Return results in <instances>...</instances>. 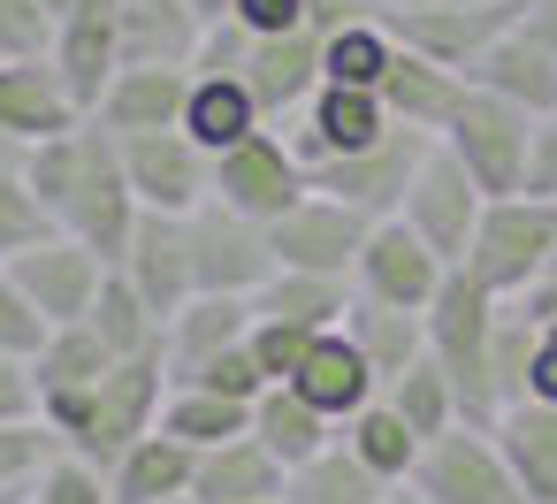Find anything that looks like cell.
<instances>
[{
  "mask_svg": "<svg viewBox=\"0 0 557 504\" xmlns=\"http://www.w3.org/2000/svg\"><path fill=\"white\" fill-rule=\"evenodd\" d=\"M24 184L39 192V207L54 214L62 237L92 245L108 268H123L131 230H138L146 207H138L131 176H123V146H115V131H100V123L85 115V123L39 138V146L24 153Z\"/></svg>",
  "mask_w": 557,
  "mask_h": 504,
  "instance_id": "1",
  "label": "cell"
},
{
  "mask_svg": "<svg viewBox=\"0 0 557 504\" xmlns=\"http://www.w3.org/2000/svg\"><path fill=\"white\" fill-rule=\"evenodd\" d=\"M169 352H138V359H115L92 390H47L39 397V420L62 435V451L70 458H85V466H115L138 435H153L161 428V405H169Z\"/></svg>",
  "mask_w": 557,
  "mask_h": 504,
  "instance_id": "2",
  "label": "cell"
},
{
  "mask_svg": "<svg viewBox=\"0 0 557 504\" xmlns=\"http://www.w3.org/2000/svg\"><path fill=\"white\" fill-rule=\"evenodd\" d=\"M496 314H504V298L481 291L466 268H450L443 291H435V306H428V359L443 367V382H450L466 428H496V420H504V390H496Z\"/></svg>",
  "mask_w": 557,
  "mask_h": 504,
  "instance_id": "3",
  "label": "cell"
},
{
  "mask_svg": "<svg viewBox=\"0 0 557 504\" xmlns=\"http://www.w3.org/2000/svg\"><path fill=\"white\" fill-rule=\"evenodd\" d=\"M534 123L542 115H527V108H511V100H496V93H481V85H466V100H458V115L443 123V153L488 192V199H511L519 184H527V153H534Z\"/></svg>",
  "mask_w": 557,
  "mask_h": 504,
  "instance_id": "4",
  "label": "cell"
},
{
  "mask_svg": "<svg viewBox=\"0 0 557 504\" xmlns=\"http://www.w3.org/2000/svg\"><path fill=\"white\" fill-rule=\"evenodd\" d=\"M549 260H557V207L511 192V199H488V207H481V230H473V245H466L458 268H466L481 291H496V298H527V283H534Z\"/></svg>",
  "mask_w": 557,
  "mask_h": 504,
  "instance_id": "5",
  "label": "cell"
},
{
  "mask_svg": "<svg viewBox=\"0 0 557 504\" xmlns=\"http://www.w3.org/2000/svg\"><path fill=\"white\" fill-rule=\"evenodd\" d=\"M184 245H191V298H260L275 275V245L268 222H245L222 199H199L184 214Z\"/></svg>",
  "mask_w": 557,
  "mask_h": 504,
  "instance_id": "6",
  "label": "cell"
},
{
  "mask_svg": "<svg viewBox=\"0 0 557 504\" xmlns=\"http://www.w3.org/2000/svg\"><path fill=\"white\" fill-rule=\"evenodd\" d=\"M306 192H313L306 161H298V153H290V138L268 123V131L237 138L230 153H214V192H207V199L237 207L245 222H283Z\"/></svg>",
  "mask_w": 557,
  "mask_h": 504,
  "instance_id": "7",
  "label": "cell"
},
{
  "mask_svg": "<svg viewBox=\"0 0 557 504\" xmlns=\"http://www.w3.org/2000/svg\"><path fill=\"white\" fill-rule=\"evenodd\" d=\"M428 153H435V138H428V131H389L382 146L344 153V161H321V169H306V176H313V192H329V199L359 207L367 222H389V214L405 207V192H412V176H420V161H428Z\"/></svg>",
  "mask_w": 557,
  "mask_h": 504,
  "instance_id": "8",
  "label": "cell"
},
{
  "mask_svg": "<svg viewBox=\"0 0 557 504\" xmlns=\"http://www.w3.org/2000/svg\"><path fill=\"white\" fill-rule=\"evenodd\" d=\"M412 489H420L428 504H527L519 481H511V466H504V451H496V435H488V428H466V420L443 428V435L420 451Z\"/></svg>",
  "mask_w": 557,
  "mask_h": 504,
  "instance_id": "9",
  "label": "cell"
},
{
  "mask_svg": "<svg viewBox=\"0 0 557 504\" xmlns=\"http://www.w3.org/2000/svg\"><path fill=\"white\" fill-rule=\"evenodd\" d=\"M481 207H488V192L435 146L428 161H420V176H412V192H405V207H397V222H412L420 230V245L443 260V268H458L466 260V245H473V230H481Z\"/></svg>",
  "mask_w": 557,
  "mask_h": 504,
  "instance_id": "10",
  "label": "cell"
},
{
  "mask_svg": "<svg viewBox=\"0 0 557 504\" xmlns=\"http://www.w3.org/2000/svg\"><path fill=\"white\" fill-rule=\"evenodd\" d=\"M367 214L329 199V192H306L283 222H268V245H275V268H298V275H344L359 268V245H367Z\"/></svg>",
  "mask_w": 557,
  "mask_h": 504,
  "instance_id": "11",
  "label": "cell"
},
{
  "mask_svg": "<svg viewBox=\"0 0 557 504\" xmlns=\"http://www.w3.org/2000/svg\"><path fill=\"white\" fill-rule=\"evenodd\" d=\"M9 283L24 291V306H32L47 329H70V321L92 314V298H100V283H108V260H100L92 245H77V237L54 230L47 245H32V253L9 260Z\"/></svg>",
  "mask_w": 557,
  "mask_h": 504,
  "instance_id": "12",
  "label": "cell"
},
{
  "mask_svg": "<svg viewBox=\"0 0 557 504\" xmlns=\"http://www.w3.org/2000/svg\"><path fill=\"white\" fill-rule=\"evenodd\" d=\"M519 16H527V0H458V9H412V16H382V24H389L397 47H412V54L466 77Z\"/></svg>",
  "mask_w": 557,
  "mask_h": 504,
  "instance_id": "13",
  "label": "cell"
},
{
  "mask_svg": "<svg viewBox=\"0 0 557 504\" xmlns=\"http://www.w3.org/2000/svg\"><path fill=\"white\" fill-rule=\"evenodd\" d=\"M443 260L420 245V230L412 222H374L367 230V245H359V268H351V291L359 298H374V306H405V314H428L435 306V291H443Z\"/></svg>",
  "mask_w": 557,
  "mask_h": 504,
  "instance_id": "14",
  "label": "cell"
},
{
  "mask_svg": "<svg viewBox=\"0 0 557 504\" xmlns=\"http://www.w3.org/2000/svg\"><path fill=\"white\" fill-rule=\"evenodd\" d=\"M47 62L70 93L77 115L100 108V93L115 85L123 70V24H115V0H77L70 16H54V39H47Z\"/></svg>",
  "mask_w": 557,
  "mask_h": 504,
  "instance_id": "15",
  "label": "cell"
},
{
  "mask_svg": "<svg viewBox=\"0 0 557 504\" xmlns=\"http://www.w3.org/2000/svg\"><path fill=\"white\" fill-rule=\"evenodd\" d=\"M283 138H290V153L306 161V169H321V161H344V153H367V146H382L397 123L382 115V100L374 93H359V85H321L290 123H275Z\"/></svg>",
  "mask_w": 557,
  "mask_h": 504,
  "instance_id": "16",
  "label": "cell"
},
{
  "mask_svg": "<svg viewBox=\"0 0 557 504\" xmlns=\"http://www.w3.org/2000/svg\"><path fill=\"white\" fill-rule=\"evenodd\" d=\"M115 146H123V176L146 214H191L214 192V153H199L184 131H138Z\"/></svg>",
  "mask_w": 557,
  "mask_h": 504,
  "instance_id": "17",
  "label": "cell"
},
{
  "mask_svg": "<svg viewBox=\"0 0 557 504\" xmlns=\"http://www.w3.org/2000/svg\"><path fill=\"white\" fill-rule=\"evenodd\" d=\"M290 390L321 413V420H351L359 405H374L382 397V382H374V367H367V352L344 336V329H321L313 344H306V359L290 367Z\"/></svg>",
  "mask_w": 557,
  "mask_h": 504,
  "instance_id": "18",
  "label": "cell"
},
{
  "mask_svg": "<svg viewBox=\"0 0 557 504\" xmlns=\"http://www.w3.org/2000/svg\"><path fill=\"white\" fill-rule=\"evenodd\" d=\"M85 123L54 77L47 54H0V138H16V146H39L54 131Z\"/></svg>",
  "mask_w": 557,
  "mask_h": 504,
  "instance_id": "19",
  "label": "cell"
},
{
  "mask_svg": "<svg viewBox=\"0 0 557 504\" xmlns=\"http://www.w3.org/2000/svg\"><path fill=\"white\" fill-rule=\"evenodd\" d=\"M245 85H252V100H260L268 123H290V115L321 93V39H313L306 24L283 32V39H252V54H245Z\"/></svg>",
  "mask_w": 557,
  "mask_h": 504,
  "instance_id": "20",
  "label": "cell"
},
{
  "mask_svg": "<svg viewBox=\"0 0 557 504\" xmlns=\"http://www.w3.org/2000/svg\"><path fill=\"white\" fill-rule=\"evenodd\" d=\"M123 24V70H191L207 24L191 0H115Z\"/></svg>",
  "mask_w": 557,
  "mask_h": 504,
  "instance_id": "21",
  "label": "cell"
},
{
  "mask_svg": "<svg viewBox=\"0 0 557 504\" xmlns=\"http://www.w3.org/2000/svg\"><path fill=\"white\" fill-rule=\"evenodd\" d=\"M123 275H131V291L169 321V314L191 298V245H184V214H138L131 253H123Z\"/></svg>",
  "mask_w": 557,
  "mask_h": 504,
  "instance_id": "22",
  "label": "cell"
},
{
  "mask_svg": "<svg viewBox=\"0 0 557 504\" xmlns=\"http://www.w3.org/2000/svg\"><path fill=\"white\" fill-rule=\"evenodd\" d=\"M466 85H481V93H496V100H511V108H527V115H557V54H549L527 24H511V32L466 70Z\"/></svg>",
  "mask_w": 557,
  "mask_h": 504,
  "instance_id": "23",
  "label": "cell"
},
{
  "mask_svg": "<svg viewBox=\"0 0 557 504\" xmlns=\"http://www.w3.org/2000/svg\"><path fill=\"white\" fill-rule=\"evenodd\" d=\"M374 100H382V115H389L397 131L443 138V123H450L458 100H466V77L443 70V62H428V54H412V47H397V62H389V77H382Z\"/></svg>",
  "mask_w": 557,
  "mask_h": 504,
  "instance_id": "24",
  "label": "cell"
},
{
  "mask_svg": "<svg viewBox=\"0 0 557 504\" xmlns=\"http://www.w3.org/2000/svg\"><path fill=\"white\" fill-rule=\"evenodd\" d=\"M252 336V298H184L176 314H169V336H161V352H169V382H184V374H199L214 352H230V344H245Z\"/></svg>",
  "mask_w": 557,
  "mask_h": 504,
  "instance_id": "25",
  "label": "cell"
},
{
  "mask_svg": "<svg viewBox=\"0 0 557 504\" xmlns=\"http://www.w3.org/2000/svg\"><path fill=\"white\" fill-rule=\"evenodd\" d=\"M283 466L252 443V428L245 435H230V443H214V451H199V466H191V504H283Z\"/></svg>",
  "mask_w": 557,
  "mask_h": 504,
  "instance_id": "26",
  "label": "cell"
},
{
  "mask_svg": "<svg viewBox=\"0 0 557 504\" xmlns=\"http://www.w3.org/2000/svg\"><path fill=\"white\" fill-rule=\"evenodd\" d=\"M488 435H496V451H504L519 496H527V504H557V405L519 397V405H504V420H496Z\"/></svg>",
  "mask_w": 557,
  "mask_h": 504,
  "instance_id": "27",
  "label": "cell"
},
{
  "mask_svg": "<svg viewBox=\"0 0 557 504\" xmlns=\"http://www.w3.org/2000/svg\"><path fill=\"white\" fill-rule=\"evenodd\" d=\"M184 93H191V70H115V85L100 93L92 123H100V131H115V138H138V131H176Z\"/></svg>",
  "mask_w": 557,
  "mask_h": 504,
  "instance_id": "28",
  "label": "cell"
},
{
  "mask_svg": "<svg viewBox=\"0 0 557 504\" xmlns=\"http://www.w3.org/2000/svg\"><path fill=\"white\" fill-rule=\"evenodd\" d=\"M176 131H184L199 153H230L237 138L268 131V115H260V100H252L245 77H207V70H191V93H184Z\"/></svg>",
  "mask_w": 557,
  "mask_h": 504,
  "instance_id": "29",
  "label": "cell"
},
{
  "mask_svg": "<svg viewBox=\"0 0 557 504\" xmlns=\"http://www.w3.org/2000/svg\"><path fill=\"white\" fill-rule=\"evenodd\" d=\"M191 466H199V451L153 428L108 466V489H115V504H191Z\"/></svg>",
  "mask_w": 557,
  "mask_h": 504,
  "instance_id": "30",
  "label": "cell"
},
{
  "mask_svg": "<svg viewBox=\"0 0 557 504\" xmlns=\"http://www.w3.org/2000/svg\"><path fill=\"white\" fill-rule=\"evenodd\" d=\"M344 336L367 352V367H374V382L389 390L405 367H420L428 359V314H405V306H374V298H359L351 291V314H344Z\"/></svg>",
  "mask_w": 557,
  "mask_h": 504,
  "instance_id": "31",
  "label": "cell"
},
{
  "mask_svg": "<svg viewBox=\"0 0 557 504\" xmlns=\"http://www.w3.org/2000/svg\"><path fill=\"white\" fill-rule=\"evenodd\" d=\"M252 443H260L283 474H298L306 458H321V451L336 443V420H321L290 382H275V390L252 397Z\"/></svg>",
  "mask_w": 557,
  "mask_h": 504,
  "instance_id": "32",
  "label": "cell"
},
{
  "mask_svg": "<svg viewBox=\"0 0 557 504\" xmlns=\"http://www.w3.org/2000/svg\"><path fill=\"white\" fill-rule=\"evenodd\" d=\"M336 443H344V451H351V458H359V466H367V474H374L382 489L412 481V466H420V451H428V443H420V435H412V428H405V420L389 413V397L359 405V413H351V420L336 428Z\"/></svg>",
  "mask_w": 557,
  "mask_h": 504,
  "instance_id": "33",
  "label": "cell"
},
{
  "mask_svg": "<svg viewBox=\"0 0 557 504\" xmlns=\"http://www.w3.org/2000/svg\"><path fill=\"white\" fill-rule=\"evenodd\" d=\"M252 314H275V321H298V329H344L351 314V283L344 275H298V268H275L268 291L252 298Z\"/></svg>",
  "mask_w": 557,
  "mask_h": 504,
  "instance_id": "34",
  "label": "cell"
},
{
  "mask_svg": "<svg viewBox=\"0 0 557 504\" xmlns=\"http://www.w3.org/2000/svg\"><path fill=\"white\" fill-rule=\"evenodd\" d=\"M85 329L115 352V359H138V352H161V336H169V321L131 291V275L123 268H108V283H100V298H92V314H85Z\"/></svg>",
  "mask_w": 557,
  "mask_h": 504,
  "instance_id": "35",
  "label": "cell"
},
{
  "mask_svg": "<svg viewBox=\"0 0 557 504\" xmlns=\"http://www.w3.org/2000/svg\"><path fill=\"white\" fill-rule=\"evenodd\" d=\"M389 62H397V39H389V24H382V16H359V24H344L336 39H321V85L382 93Z\"/></svg>",
  "mask_w": 557,
  "mask_h": 504,
  "instance_id": "36",
  "label": "cell"
},
{
  "mask_svg": "<svg viewBox=\"0 0 557 504\" xmlns=\"http://www.w3.org/2000/svg\"><path fill=\"white\" fill-rule=\"evenodd\" d=\"M24 153H32V146L0 138V268H9L16 253H32V245L54 237V214H47L39 192L24 184Z\"/></svg>",
  "mask_w": 557,
  "mask_h": 504,
  "instance_id": "37",
  "label": "cell"
},
{
  "mask_svg": "<svg viewBox=\"0 0 557 504\" xmlns=\"http://www.w3.org/2000/svg\"><path fill=\"white\" fill-rule=\"evenodd\" d=\"M108 367H115V352H108L85 321L47 329V344L32 352V382H39V397H47V390H92Z\"/></svg>",
  "mask_w": 557,
  "mask_h": 504,
  "instance_id": "38",
  "label": "cell"
},
{
  "mask_svg": "<svg viewBox=\"0 0 557 504\" xmlns=\"http://www.w3.org/2000/svg\"><path fill=\"white\" fill-rule=\"evenodd\" d=\"M389 489L344 451V443H329L321 458H306L290 481H283V504H382Z\"/></svg>",
  "mask_w": 557,
  "mask_h": 504,
  "instance_id": "39",
  "label": "cell"
},
{
  "mask_svg": "<svg viewBox=\"0 0 557 504\" xmlns=\"http://www.w3.org/2000/svg\"><path fill=\"white\" fill-rule=\"evenodd\" d=\"M245 428H252V405H230L214 390H169V405H161V435H176L191 451H214V443H230Z\"/></svg>",
  "mask_w": 557,
  "mask_h": 504,
  "instance_id": "40",
  "label": "cell"
},
{
  "mask_svg": "<svg viewBox=\"0 0 557 504\" xmlns=\"http://www.w3.org/2000/svg\"><path fill=\"white\" fill-rule=\"evenodd\" d=\"M382 397H389V413H397V420H405L420 443H435L443 428H458V397H450V382H443V367H435V359L405 367V374H397Z\"/></svg>",
  "mask_w": 557,
  "mask_h": 504,
  "instance_id": "41",
  "label": "cell"
},
{
  "mask_svg": "<svg viewBox=\"0 0 557 504\" xmlns=\"http://www.w3.org/2000/svg\"><path fill=\"white\" fill-rule=\"evenodd\" d=\"M62 458V435L47 420H0V496H32V481Z\"/></svg>",
  "mask_w": 557,
  "mask_h": 504,
  "instance_id": "42",
  "label": "cell"
},
{
  "mask_svg": "<svg viewBox=\"0 0 557 504\" xmlns=\"http://www.w3.org/2000/svg\"><path fill=\"white\" fill-rule=\"evenodd\" d=\"M176 390H214V397H230V405H252V397H260V390H275V382L260 374L252 344H230V352H214L199 374H184Z\"/></svg>",
  "mask_w": 557,
  "mask_h": 504,
  "instance_id": "43",
  "label": "cell"
},
{
  "mask_svg": "<svg viewBox=\"0 0 557 504\" xmlns=\"http://www.w3.org/2000/svg\"><path fill=\"white\" fill-rule=\"evenodd\" d=\"M24 504H115V489H108V474L100 466H85V458H54L39 481H32V496Z\"/></svg>",
  "mask_w": 557,
  "mask_h": 504,
  "instance_id": "44",
  "label": "cell"
},
{
  "mask_svg": "<svg viewBox=\"0 0 557 504\" xmlns=\"http://www.w3.org/2000/svg\"><path fill=\"white\" fill-rule=\"evenodd\" d=\"M252 359H260V374L268 382H290V367L306 359V344H313V329H298V321H275V314H252Z\"/></svg>",
  "mask_w": 557,
  "mask_h": 504,
  "instance_id": "45",
  "label": "cell"
},
{
  "mask_svg": "<svg viewBox=\"0 0 557 504\" xmlns=\"http://www.w3.org/2000/svg\"><path fill=\"white\" fill-rule=\"evenodd\" d=\"M47 344V321L24 306V291L9 283V268H0V359H32Z\"/></svg>",
  "mask_w": 557,
  "mask_h": 504,
  "instance_id": "46",
  "label": "cell"
},
{
  "mask_svg": "<svg viewBox=\"0 0 557 504\" xmlns=\"http://www.w3.org/2000/svg\"><path fill=\"white\" fill-rule=\"evenodd\" d=\"M54 16L47 0H0V54H47Z\"/></svg>",
  "mask_w": 557,
  "mask_h": 504,
  "instance_id": "47",
  "label": "cell"
},
{
  "mask_svg": "<svg viewBox=\"0 0 557 504\" xmlns=\"http://www.w3.org/2000/svg\"><path fill=\"white\" fill-rule=\"evenodd\" d=\"M519 192L542 199V207H557V115L534 123V153H527V184Z\"/></svg>",
  "mask_w": 557,
  "mask_h": 504,
  "instance_id": "48",
  "label": "cell"
},
{
  "mask_svg": "<svg viewBox=\"0 0 557 504\" xmlns=\"http://www.w3.org/2000/svg\"><path fill=\"white\" fill-rule=\"evenodd\" d=\"M230 24H245L252 39H283L298 32V0H230Z\"/></svg>",
  "mask_w": 557,
  "mask_h": 504,
  "instance_id": "49",
  "label": "cell"
},
{
  "mask_svg": "<svg viewBox=\"0 0 557 504\" xmlns=\"http://www.w3.org/2000/svg\"><path fill=\"white\" fill-rule=\"evenodd\" d=\"M0 420H39V382H32V359H0Z\"/></svg>",
  "mask_w": 557,
  "mask_h": 504,
  "instance_id": "50",
  "label": "cell"
},
{
  "mask_svg": "<svg viewBox=\"0 0 557 504\" xmlns=\"http://www.w3.org/2000/svg\"><path fill=\"white\" fill-rule=\"evenodd\" d=\"M359 16H374V0H298V24H306L313 39H336V32L359 24Z\"/></svg>",
  "mask_w": 557,
  "mask_h": 504,
  "instance_id": "51",
  "label": "cell"
},
{
  "mask_svg": "<svg viewBox=\"0 0 557 504\" xmlns=\"http://www.w3.org/2000/svg\"><path fill=\"white\" fill-rule=\"evenodd\" d=\"M527 397L557 405V321H534V367H527Z\"/></svg>",
  "mask_w": 557,
  "mask_h": 504,
  "instance_id": "52",
  "label": "cell"
},
{
  "mask_svg": "<svg viewBox=\"0 0 557 504\" xmlns=\"http://www.w3.org/2000/svg\"><path fill=\"white\" fill-rule=\"evenodd\" d=\"M519 306H527L534 321H557V260H549V268L527 283V298H519Z\"/></svg>",
  "mask_w": 557,
  "mask_h": 504,
  "instance_id": "53",
  "label": "cell"
},
{
  "mask_svg": "<svg viewBox=\"0 0 557 504\" xmlns=\"http://www.w3.org/2000/svg\"><path fill=\"white\" fill-rule=\"evenodd\" d=\"M519 24H527V32L557 54V0H527V16H519Z\"/></svg>",
  "mask_w": 557,
  "mask_h": 504,
  "instance_id": "54",
  "label": "cell"
},
{
  "mask_svg": "<svg viewBox=\"0 0 557 504\" xmlns=\"http://www.w3.org/2000/svg\"><path fill=\"white\" fill-rule=\"evenodd\" d=\"M412 9H458V0H374V16H412Z\"/></svg>",
  "mask_w": 557,
  "mask_h": 504,
  "instance_id": "55",
  "label": "cell"
},
{
  "mask_svg": "<svg viewBox=\"0 0 557 504\" xmlns=\"http://www.w3.org/2000/svg\"><path fill=\"white\" fill-rule=\"evenodd\" d=\"M199 9V24H230V0H191Z\"/></svg>",
  "mask_w": 557,
  "mask_h": 504,
  "instance_id": "56",
  "label": "cell"
},
{
  "mask_svg": "<svg viewBox=\"0 0 557 504\" xmlns=\"http://www.w3.org/2000/svg\"><path fill=\"white\" fill-rule=\"evenodd\" d=\"M382 504H428V496H420V489H412V481H397V489H389V496H382Z\"/></svg>",
  "mask_w": 557,
  "mask_h": 504,
  "instance_id": "57",
  "label": "cell"
},
{
  "mask_svg": "<svg viewBox=\"0 0 557 504\" xmlns=\"http://www.w3.org/2000/svg\"><path fill=\"white\" fill-rule=\"evenodd\" d=\"M70 9H77V0H47V16H70Z\"/></svg>",
  "mask_w": 557,
  "mask_h": 504,
  "instance_id": "58",
  "label": "cell"
},
{
  "mask_svg": "<svg viewBox=\"0 0 557 504\" xmlns=\"http://www.w3.org/2000/svg\"><path fill=\"white\" fill-rule=\"evenodd\" d=\"M0 504H24V496H0Z\"/></svg>",
  "mask_w": 557,
  "mask_h": 504,
  "instance_id": "59",
  "label": "cell"
}]
</instances>
